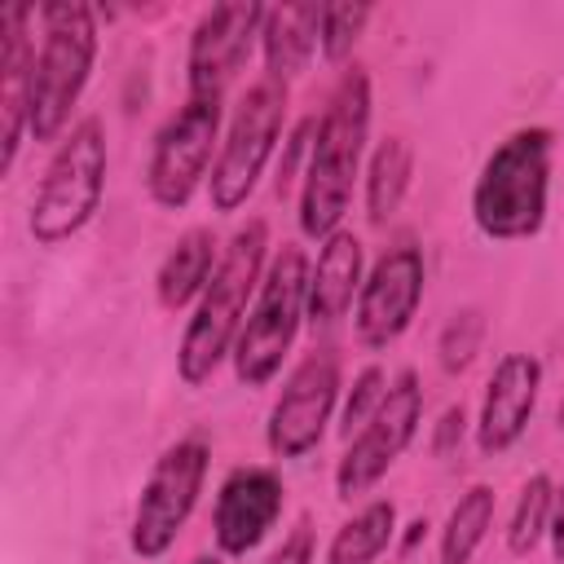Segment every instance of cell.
I'll return each mask as SVG.
<instances>
[{
  "label": "cell",
  "instance_id": "25",
  "mask_svg": "<svg viewBox=\"0 0 564 564\" xmlns=\"http://www.w3.org/2000/svg\"><path fill=\"white\" fill-rule=\"evenodd\" d=\"M388 375H383V366H366V370H357V379H352V388L344 392V401H339V436L344 441H352L366 423H370V414L383 405V397H388Z\"/></svg>",
  "mask_w": 564,
  "mask_h": 564
},
{
  "label": "cell",
  "instance_id": "11",
  "mask_svg": "<svg viewBox=\"0 0 564 564\" xmlns=\"http://www.w3.org/2000/svg\"><path fill=\"white\" fill-rule=\"evenodd\" d=\"M339 357L330 348H313L304 361L291 366L282 392L264 419V445L273 458H304L322 445L335 410H339Z\"/></svg>",
  "mask_w": 564,
  "mask_h": 564
},
{
  "label": "cell",
  "instance_id": "23",
  "mask_svg": "<svg viewBox=\"0 0 564 564\" xmlns=\"http://www.w3.org/2000/svg\"><path fill=\"white\" fill-rule=\"evenodd\" d=\"M551 507H555V480L546 471H533L511 502V520H507V551L511 555L538 551V542L551 529Z\"/></svg>",
  "mask_w": 564,
  "mask_h": 564
},
{
  "label": "cell",
  "instance_id": "29",
  "mask_svg": "<svg viewBox=\"0 0 564 564\" xmlns=\"http://www.w3.org/2000/svg\"><path fill=\"white\" fill-rule=\"evenodd\" d=\"M546 542H551V560H555V564H564V480L555 485V507H551Z\"/></svg>",
  "mask_w": 564,
  "mask_h": 564
},
{
  "label": "cell",
  "instance_id": "30",
  "mask_svg": "<svg viewBox=\"0 0 564 564\" xmlns=\"http://www.w3.org/2000/svg\"><path fill=\"white\" fill-rule=\"evenodd\" d=\"M419 538H427V520H423V516L405 524V538H401V551H414V542H419Z\"/></svg>",
  "mask_w": 564,
  "mask_h": 564
},
{
  "label": "cell",
  "instance_id": "19",
  "mask_svg": "<svg viewBox=\"0 0 564 564\" xmlns=\"http://www.w3.org/2000/svg\"><path fill=\"white\" fill-rule=\"evenodd\" d=\"M216 264H220L216 234H212L207 225L185 229V234L167 247V256L159 260V269H154V300H159V308H167V313L194 308L198 295L207 291Z\"/></svg>",
  "mask_w": 564,
  "mask_h": 564
},
{
  "label": "cell",
  "instance_id": "24",
  "mask_svg": "<svg viewBox=\"0 0 564 564\" xmlns=\"http://www.w3.org/2000/svg\"><path fill=\"white\" fill-rule=\"evenodd\" d=\"M370 18H375V4H352V0H344V4H322L317 53H322L326 62H335V66L348 62V53H352L357 40L366 35Z\"/></svg>",
  "mask_w": 564,
  "mask_h": 564
},
{
  "label": "cell",
  "instance_id": "2",
  "mask_svg": "<svg viewBox=\"0 0 564 564\" xmlns=\"http://www.w3.org/2000/svg\"><path fill=\"white\" fill-rule=\"evenodd\" d=\"M370 137V75L361 66H348L339 84L326 97V110L313 132L308 167L300 181V234L313 242H326L339 234V220L352 203V181L366 159Z\"/></svg>",
  "mask_w": 564,
  "mask_h": 564
},
{
  "label": "cell",
  "instance_id": "31",
  "mask_svg": "<svg viewBox=\"0 0 564 564\" xmlns=\"http://www.w3.org/2000/svg\"><path fill=\"white\" fill-rule=\"evenodd\" d=\"M194 564H220V555H198Z\"/></svg>",
  "mask_w": 564,
  "mask_h": 564
},
{
  "label": "cell",
  "instance_id": "17",
  "mask_svg": "<svg viewBox=\"0 0 564 564\" xmlns=\"http://www.w3.org/2000/svg\"><path fill=\"white\" fill-rule=\"evenodd\" d=\"M366 278V260H361V242L357 234L339 229L326 242H317V260L308 264V326L317 335L335 330L348 308L357 304Z\"/></svg>",
  "mask_w": 564,
  "mask_h": 564
},
{
  "label": "cell",
  "instance_id": "8",
  "mask_svg": "<svg viewBox=\"0 0 564 564\" xmlns=\"http://www.w3.org/2000/svg\"><path fill=\"white\" fill-rule=\"evenodd\" d=\"M207 467H212V445L203 436H181L154 458L128 524V551L141 564H154L176 546L207 485Z\"/></svg>",
  "mask_w": 564,
  "mask_h": 564
},
{
  "label": "cell",
  "instance_id": "27",
  "mask_svg": "<svg viewBox=\"0 0 564 564\" xmlns=\"http://www.w3.org/2000/svg\"><path fill=\"white\" fill-rule=\"evenodd\" d=\"M313 555H317V542H313V524L308 520H300L286 538H282V546H273L260 564H313Z\"/></svg>",
  "mask_w": 564,
  "mask_h": 564
},
{
  "label": "cell",
  "instance_id": "22",
  "mask_svg": "<svg viewBox=\"0 0 564 564\" xmlns=\"http://www.w3.org/2000/svg\"><path fill=\"white\" fill-rule=\"evenodd\" d=\"M494 511H498V494L489 485L463 489L458 502L449 507L445 524H441V538H436L441 564H471V555L480 551V542L494 524Z\"/></svg>",
  "mask_w": 564,
  "mask_h": 564
},
{
  "label": "cell",
  "instance_id": "14",
  "mask_svg": "<svg viewBox=\"0 0 564 564\" xmlns=\"http://www.w3.org/2000/svg\"><path fill=\"white\" fill-rule=\"evenodd\" d=\"M282 502H286V485L273 467H264V463L234 467L216 489V511H212L216 551L225 560L251 555L278 524Z\"/></svg>",
  "mask_w": 564,
  "mask_h": 564
},
{
  "label": "cell",
  "instance_id": "9",
  "mask_svg": "<svg viewBox=\"0 0 564 564\" xmlns=\"http://www.w3.org/2000/svg\"><path fill=\"white\" fill-rule=\"evenodd\" d=\"M220 123H225V101H198V97H185V106L159 123L145 154V194L159 212H185L198 185L212 176L225 137Z\"/></svg>",
  "mask_w": 564,
  "mask_h": 564
},
{
  "label": "cell",
  "instance_id": "10",
  "mask_svg": "<svg viewBox=\"0 0 564 564\" xmlns=\"http://www.w3.org/2000/svg\"><path fill=\"white\" fill-rule=\"evenodd\" d=\"M419 423H423V383L414 370H397L383 405L344 445V454L335 463V498L352 502V498L370 494L388 476V467L410 449Z\"/></svg>",
  "mask_w": 564,
  "mask_h": 564
},
{
  "label": "cell",
  "instance_id": "21",
  "mask_svg": "<svg viewBox=\"0 0 564 564\" xmlns=\"http://www.w3.org/2000/svg\"><path fill=\"white\" fill-rule=\"evenodd\" d=\"M414 176V150L405 137H383L375 145V154L366 159V216L370 225H388L397 216V207L405 203Z\"/></svg>",
  "mask_w": 564,
  "mask_h": 564
},
{
  "label": "cell",
  "instance_id": "26",
  "mask_svg": "<svg viewBox=\"0 0 564 564\" xmlns=\"http://www.w3.org/2000/svg\"><path fill=\"white\" fill-rule=\"evenodd\" d=\"M480 335H485L480 313H476V308H458V313L445 322L441 344H436V352H441V370H449V375L467 370L471 357L480 352Z\"/></svg>",
  "mask_w": 564,
  "mask_h": 564
},
{
  "label": "cell",
  "instance_id": "6",
  "mask_svg": "<svg viewBox=\"0 0 564 564\" xmlns=\"http://www.w3.org/2000/svg\"><path fill=\"white\" fill-rule=\"evenodd\" d=\"M308 256L304 247L286 242L273 251L264 282L251 300V313L234 344V379L242 388H269L282 375V361L308 322Z\"/></svg>",
  "mask_w": 564,
  "mask_h": 564
},
{
  "label": "cell",
  "instance_id": "7",
  "mask_svg": "<svg viewBox=\"0 0 564 564\" xmlns=\"http://www.w3.org/2000/svg\"><path fill=\"white\" fill-rule=\"evenodd\" d=\"M286 93L291 88L278 79H256L242 93V101L234 106L229 128H225L220 150H216V163H212V176H207L212 212L229 216L256 194V185H260V176H264V167L282 141Z\"/></svg>",
  "mask_w": 564,
  "mask_h": 564
},
{
  "label": "cell",
  "instance_id": "15",
  "mask_svg": "<svg viewBox=\"0 0 564 564\" xmlns=\"http://www.w3.org/2000/svg\"><path fill=\"white\" fill-rule=\"evenodd\" d=\"M542 392V361L533 352H502L485 379L480 414H476V449L485 458L507 454L529 432V419L538 410Z\"/></svg>",
  "mask_w": 564,
  "mask_h": 564
},
{
  "label": "cell",
  "instance_id": "20",
  "mask_svg": "<svg viewBox=\"0 0 564 564\" xmlns=\"http://www.w3.org/2000/svg\"><path fill=\"white\" fill-rule=\"evenodd\" d=\"M392 538H397V502L392 498H370L361 511H352L335 529L322 564H375L392 546Z\"/></svg>",
  "mask_w": 564,
  "mask_h": 564
},
{
  "label": "cell",
  "instance_id": "12",
  "mask_svg": "<svg viewBox=\"0 0 564 564\" xmlns=\"http://www.w3.org/2000/svg\"><path fill=\"white\" fill-rule=\"evenodd\" d=\"M264 9L256 0H229L203 9V18L189 31L185 44V97L198 101H225L238 70L251 62L264 26Z\"/></svg>",
  "mask_w": 564,
  "mask_h": 564
},
{
  "label": "cell",
  "instance_id": "4",
  "mask_svg": "<svg viewBox=\"0 0 564 564\" xmlns=\"http://www.w3.org/2000/svg\"><path fill=\"white\" fill-rule=\"evenodd\" d=\"M97 66V9L84 0L40 4V48L31 84V141L57 145L70 132V110L79 106Z\"/></svg>",
  "mask_w": 564,
  "mask_h": 564
},
{
  "label": "cell",
  "instance_id": "13",
  "mask_svg": "<svg viewBox=\"0 0 564 564\" xmlns=\"http://www.w3.org/2000/svg\"><path fill=\"white\" fill-rule=\"evenodd\" d=\"M423 282H427V264H423V247L419 242H397L388 247L361 278V291H357V304H352V330H357V344L370 348V352H383L392 348L419 304H423Z\"/></svg>",
  "mask_w": 564,
  "mask_h": 564
},
{
  "label": "cell",
  "instance_id": "3",
  "mask_svg": "<svg viewBox=\"0 0 564 564\" xmlns=\"http://www.w3.org/2000/svg\"><path fill=\"white\" fill-rule=\"evenodd\" d=\"M555 132L542 123L507 132L480 163L471 185V225L489 242H524L546 225Z\"/></svg>",
  "mask_w": 564,
  "mask_h": 564
},
{
  "label": "cell",
  "instance_id": "28",
  "mask_svg": "<svg viewBox=\"0 0 564 564\" xmlns=\"http://www.w3.org/2000/svg\"><path fill=\"white\" fill-rule=\"evenodd\" d=\"M463 436H467V410H463V405H449V410L436 419V427H432V454H436V458L454 454V449L463 445Z\"/></svg>",
  "mask_w": 564,
  "mask_h": 564
},
{
  "label": "cell",
  "instance_id": "5",
  "mask_svg": "<svg viewBox=\"0 0 564 564\" xmlns=\"http://www.w3.org/2000/svg\"><path fill=\"white\" fill-rule=\"evenodd\" d=\"M106 167H110L106 128L97 115H84L79 123H70V132L53 145V154L44 163V176H40L31 212H26V234L40 247H57V242L84 234L93 225V216L101 212Z\"/></svg>",
  "mask_w": 564,
  "mask_h": 564
},
{
  "label": "cell",
  "instance_id": "1",
  "mask_svg": "<svg viewBox=\"0 0 564 564\" xmlns=\"http://www.w3.org/2000/svg\"><path fill=\"white\" fill-rule=\"evenodd\" d=\"M264 269H269V225L256 216L242 229H234V238L220 247V264H216L207 291L198 295V304L181 330L176 379L185 388L212 383L220 361L234 357L238 330L251 313V300L264 282Z\"/></svg>",
  "mask_w": 564,
  "mask_h": 564
},
{
  "label": "cell",
  "instance_id": "16",
  "mask_svg": "<svg viewBox=\"0 0 564 564\" xmlns=\"http://www.w3.org/2000/svg\"><path fill=\"white\" fill-rule=\"evenodd\" d=\"M40 9L4 4L0 9V176L13 172L22 141L31 137V84H35V35L31 22Z\"/></svg>",
  "mask_w": 564,
  "mask_h": 564
},
{
  "label": "cell",
  "instance_id": "18",
  "mask_svg": "<svg viewBox=\"0 0 564 564\" xmlns=\"http://www.w3.org/2000/svg\"><path fill=\"white\" fill-rule=\"evenodd\" d=\"M317 26H322V4H269L260 26L264 79L291 88L317 53Z\"/></svg>",
  "mask_w": 564,
  "mask_h": 564
}]
</instances>
